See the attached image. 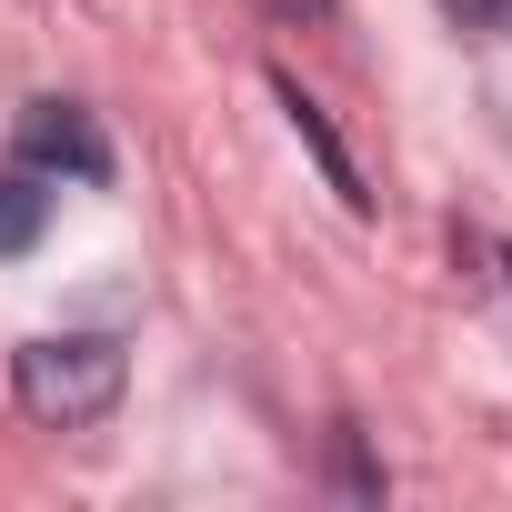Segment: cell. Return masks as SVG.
<instances>
[{
    "label": "cell",
    "instance_id": "6da1fadb",
    "mask_svg": "<svg viewBox=\"0 0 512 512\" xmlns=\"http://www.w3.org/2000/svg\"><path fill=\"white\" fill-rule=\"evenodd\" d=\"M121 382H131V352H121L111 332H51V342H21V352H11V392H21V412H31L41 432L101 422V412L121 402Z\"/></svg>",
    "mask_w": 512,
    "mask_h": 512
},
{
    "label": "cell",
    "instance_id": "7a4b0ae2",
    "mask_svg": "<svg viewBox=\"0 0 512 512\" xmlns=\"http://www.w3.org/2000/svg\"><path fill=\"white\" fill-rule=\"evenodd\" d=\"M11 161L41 171V181H111V141L81 101H31L21 131H11Z\"/></svg>",
    "mask_w": 512,
    "mask_h": 512
},
{
    "label": "cell",
    "instance_id": "3957f363",
    "mask_svg": "<svg viewBox=\"0 0 512 512\" xmlns=\"http://www.w3.org/2000/svg\"><path fill=\"white\" fill-rule=\"evenodd\" d=\"M272 91H282V111H292V131L312 141V161H322V181H332V191H342L352 211H372V191H362V171H352V151L332 141V121H322V101H312L302 81H272Z\"/></svg>",
    "mask_w": 512,
    "mask_h": 512
},
{
    "label": "cell",
    "instance_id": "277c9868",
    "mask_svg": "<svg viewBox=\"0 0 512 512\" xmlns=\"http://www.w3.org/2000/svg\"><path fill=\"white\" fill-rule=\"evenodd\" d=\"M41 221H51V181L41 171H0V262H21V251L41 241Z\"/></svg>",
    "mask_w": 512,
    "mask_h": 512
},
{
    "label": "cell",
    "instance_id": "5b68a950",
    "mask_svg": "<svg viewBox=\"0 0 512 512\" xmlns=\"http://www.w3.org/2000/svg\"><path fill=\"white\" fill-rule=\"evenodd\" d=\"M442 21L472 41H512V0H442Z\"/></svg>",
    "mask_w": 512,
    "mask_h": 512
},
{
    "label": "cell",
    "instance_id": "8992f818",
    "mask_svg": "<svg viewBox=\"0 0 512 512\" xmlns=\"http://www.w3.org/2000/svg\"><path fill=\"white\" fill-rule=\"evenodd\" d=\"M272 21H332V0H262Z\"/></svg>",
    "mask_w": 512,
    "mask_h": 512
},
{
    "label": "cell",
    "instance_id": "52a82bcc",
    "mask_svg": "<svg viewBox=\"0 0 512 512\" xmlns=\"http://www.w3.org/2000/svg\"><path fill=\"white\" fill-rule=\"evenodd\" d=\"M502 272H512V251H502Z\"/></svg>",
    "mask_w": 512,
    "mask_h": 512
}]
</instances>
